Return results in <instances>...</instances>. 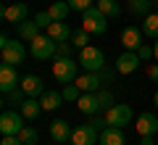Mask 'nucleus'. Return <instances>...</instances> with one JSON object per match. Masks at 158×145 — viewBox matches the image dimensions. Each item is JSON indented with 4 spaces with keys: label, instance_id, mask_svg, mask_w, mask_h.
Returning a JSON list of instances; mask_svg holds the SVG:
<instances>
[{
    "label": "nucleus",
    "instance_id": "0eeeda50",
    "mask_svg": "<svg viewBox=\"0 0 158 145\" xmlns=\"http://www.w3.org/2000/svg\"><path fill=\"white\" fill-rule=\"evenodd\" d=\"M24 129V113L21 111H13V108H6L0 113V132L3 137L6 134H19Z\"/></svg>",
    "mask_w": 158,
    "mask_h": 145
},
{
    "label": "nucleus",
    "instance_id": "2f4dec72",
    "mask_svg": "<svg viewBox=\"0 0 158 145\" xmlns=\"http://www.w3.org/2000/svg\"><path fill=\"white\" fill-rule=\"evenodd\" d=\"M34 21H37V27H40V29H48V27L53 24V16H50L48 11H40L37 16H34Z\"/></svg>",
    "mask_w": 158,
    "mask_h": 145
},
{
    "label": "nucleus",
    "instance_id": "2eb2a0df",
    "mask_svg": "<svg viewBox=\"0 0 158 145\" xmlns=\"http://www.w3.org/2000/svg\"><path fill=\"white\" fill-rule=\"evenodd\" d=\"M100 82H103V79H100L98 71H87V74H82L74 84H77L82 92H98V90H100Z\"/></svg>",
    "mask_w": 158,
    "mask_h": 145
},
{
    "label": "nucleus",
    "instance_id": "f257e3e1",
    "mask_svg": "<svg viewBox=\"0 0 158 145\" xmlns=\"http://www.w3.org/2000/svg\"><path fill=\"white\" fill-rule=\"evenodd\" d=\"M0 56H3V63L19 66V63H24V58H27V48H24V42H19V40L3 37L0 40Z\"/></svg>",
    "mask_w": 158,
    "mask_h": 145
},
{
    "label": "nucleus",
    "instance_id": "9b49d317",
    "mask_svg": "<svg viewBox=\"0 0 158 145\" xmlns=\"http://www.w3.org/2000/svg\"><path fill=\"white\" fill-rule=\"evenodd\" d=\"M27 16H29L27 3H13V6L3 8V19H6V24H21V21H27Z\"/></svg>",
    "mask_w": 158,
    "mask_h": 145
},
{
    "label": "nucleus",
    "instance_id": "ea45409f",
    "mask_svg": "<svg viewBox=\"0 0 158 145\" xmlns=\"http://www.w3.org/2000/svg\"><path fill=\"white\" fill-rule=\"evenodd\" d=\"M140 145H153V137H150V134H145V137H140Z\"/></svg>",
    "mask_w": 158,
    "mask_h": 145
},
{
    "label": "nucleus",
    "instance_id": "cd10ccee",
    "mask_svg": "<svg viewBox=\"0 0 158 145\" xmlns=\"http://www.w3.org/2000/svg\"><path fill=\"white\" fill-rule=\"evenodd\" d=\"M19 137H21L24 145H37V143H40V132H37V127H24L21 132H19Z\"/></svg>",
    "mask_w": 158,
    "mask_h": 145
},
{
    "label": "nucleus",
    "instance_id": "f3484780",
    "mask_svg": "<svg viewBox=\"0 0 158 145\" xmlns=\"http://www.w3.org/2000/svg\"><path fill=\"white\" fill-rule=\"evenodd\" d=\"M127 137H124V129L118 127H103L100 132V145H124Z\"/></svg>",
    "mask_w": 158,
    "mask_h": 145
},
{
    "label": "nucleus",
    "instance_id": "f704fd0d",
    "mask_svg": "<svg viewBox=\"0 0 158 145\" xmlns=\"http://www.w3.org/2000/svg\"><path fill=\"white\" fill-rule=\"evenodd\" d=\"M137 56H140L142 61H148V58H156V53H153V48H150V45H145V42H142L140 48H137Z\"/></svg>",
    "mask_w": 158,
    "mask_h": 145
},
{
    "label": "nucleus",
    "instance_id": "393cba45",
    "mask_svg": "<svg viewBox=\"0 0 158 145\" xmlns=\"http://www.w3.org/2000/svg\"><path fill=\"white\" fill-rule=\"evenodd\" d=\"M95 6L100 8L108 19H118V16H121V8H118L116 0H95Z\"/></svg>",
    "mask_w": 158,
    "mask_h": 145
},
{
    "label": "nucleus",
    "instance_id": "e433bc0d",
    "mask_svg": "<svg viewBox=\"0 0 158 145\" xmlns=\"http://www.w3.org/2000/svg\"><path fill=\"white\" fill-rule=\"evenodd\" d=\"M90 124H92V127H108V122H106V113H103V116H95Z\"/></svg>",
    "mask_w": 158,
    "mask_h": 145
},
{
    "label": "nucleus",
    "instance_id": "dca6fc26",
    "mask_svg": "<svg viewBox=\"0 0 158 145\" xmlns=\"http://www.w3.org/2000/svg\"><path fill=\"white\" fill-rule=\"evenodd\" d=\"M121 45H124L127 50H135V53H137V48L142 45V29L127 27L124 32H121Z\"/></svg>",
    "mask_w": 158,
    "mask_h": 145
},
{
    "label": "nucleus",
    "instance_id": "4468645a",
    "mask_svg": "<svg viewBox=\"0 0 158 145\" xmlns=\"http://www.w3.org/2000/svg\"><path fill=\"white\" fill-rule=\"evenodd\" d=\"M21 90L29 98H37V95L45 92V82H42L37 74H27V77H21Z\"/></svg>",
    "mask_w": 158,
    "mask_h": 145
},
{
    "label": "nucleus",
    "instance_id": "f8f14e48",
    "mask_svg": "<svg viewBox=\"0 0 158 145\" xmlns=\"http://www.w3.org/2000/svg\"><path fill=\"white\" fill-rule=\"evenodd\" d=\"M135 129H137L140 137H145V134H150V137H153V134L158 132V116H156V113H140Z\"/></svg>",
    "mask_w": 158,
    "mask_h": 145
},
{
    "label": "nucleus",
    "instance_id": "412c9836",
    "mask_svg": "<svg viewBox=\"0 0 158 145\" xmlns=\"http://www.w3.org/2000/svg\"><path fill=\"white\" fill-rule=\"evenodd\" d=\"M19 111L24 113V119H32V122H34V119H40V113L45 111V108H42V103H40L37 98H27V100H24V106L19 108Z\"/></svg>",
    "mask_w": 158,
    "mask_h": 145
},
{
    "label": "nucleus",
    "instance_id": "a19ab883",
    "mask_svg": "<svg viewBox=\"0 0 158 145\" xmlns=\"http://www.w3.org/2000/svg\"><path fill=\"white\" fill-rule=\"evenodd\" d=\"M153 53H156V61H158V40H156V45H153Z\"/></svg>",
    "mask_w": 158,
    "mask_h": 145
},
{
    "label": "nucleus",
    "instance_id": "4c0bfd02",
    "mask_svg": "<svg viewBox=\"0 0 158 145\" xmlns=\"http://www.w3.org/2000/svg\"><path fill=\"white\" fill-rule=\"evenodd\" d=\"M98 74H100V79H103V82H111V79H113V71H111V69H100Z\"/></svg>",
    "mask_w": 158,
    "mask_h": 145
},
{
    "label": "nucleus",
    "instance_id": "6ab92c4d",
    "mask_svg": "<svg viewBox=\"0 0 158 145\" xmlns=\"http://www.w3.org/2000/svg\"><path fill=\"white\" fill-rule=\"evenodd\" d=\"M48 34H50L56 42H66V40H71V29H69V24L66 21H53L50 27H48Z\"/></svg>",
    "mask_w": 158,
    "mask_h": 145
},
{
    "label": "nucleus",
    "instance_id": "5701e85b",
    "mask_svg": "<svg viewBox=\"0 0 158 145\" xmlns=\"http://www.w3.org/2000/svg\"><path fill=\"white\" fill-rule=\"evenodd\" d=\"M37 34H40L37 21H21V24H19V37H21L24 42H32Z\"/></svg>",
    "mask_w": 158,
    "mask_h": 145
},
{
    "label": "nucleus",
    "instance_id": "6e6552de",
    "mask_svg": "<svg viewBox=\"0 0 158 145\" xmlns=\"http://www.w3.org/2000/svg\"><path fill=\"white\" fill-rule=\"evenodd\" d=\"M98 140H100L98 127H92L90 122L74 127V132H71V145H98Z\"/></svg>",
    "mask_w": 158,
    "mask_h": 145
},
{
    "label": "nucleus",
    "instance_id": "c85d7f7f",
    "mask_svg": "<svg viewBox=\"0 0 158 145\" xmlns=\"http://www.w3.org/2000/svg\"><path fill=\"white\" fill-rule=\"evenodd\" d=\"M71 45L77 48V50L87 48V45H90V32H87V29H77V32L71 34Z\"/></svg>",
    "mask_w": 158,
    "mask_h": 145
},
{
    "label": "nucleus",
    "instance_id": "c756f323",
    "mask_svg": "<svg viewBox=\"0 0 158 145\" xmlns=\"http://www.w3.org/2000/svg\"><path fill=\"white\" fill-rule=\"evenodd\" d=\"M66 3H69V8H71V11H77V13H85L87 8L95 6L92 0H66Z\"/></svg>",
    "mask_w": 158,
    "mask_h": 145
},
{
    "label": "nucleus",
    "instance_id": "1a4fd4ad",
    "mask_svg": "<svg viewBox=\"0 0 158 145\" xmlns=\"http://www.w3.org/2000/svg\"><path fill=\"white\" fill-rule=\"evenodd\" d=\"M16 69L19 66H8V63L0 66V90H3V95L16 90V87H21V77H19Z\"/></svg>",
    "mask_w": 158,
    "mask_h": 145
},
{
    "label": "nucleus",
    "instance_id": "58836bf2",
    "mask_svg": "<svg viewBox=\"0 0 158 145\" xmlns=\"http://www.w3.org/2000/svg\"><path fill=\"white\" fill-rule=\"evenodd\" d=\"M148 77H150L153 82H158V63H153V66L148 69Z\"/></svg>",
    "mask_w": 158,
    "mask_h": 145
},
{
    "label": "nucleus",
    "instance_id": "20e7f679",
    "mask_svg": "<svg viewBox=\"0 0 158 145\" xmlns=\"http://www.w3.org/2000/svg\"><path fill=\"white\" fill-rule=\"evenodd\" d=\"M79 66L87 71H100V69H106V53L95 45H87L79 50Z\"/></svg>",
    "mask_w": 158,
    "mask_h": 145
},
{
    "label": "nucleus",
    "instance_id": "c9c22d12",
    "mask_svg": "<svg viewBox=\"0 0 158 145\" xmlns=\"http://www.w3.org/2000/svg\"><path fill=\"white\" fill-rule=\"evenodd\" d=\"M0 145H24V143H21L19 134H6V137L0 140Z\"/></svg>",
    "mask_w": 158,
    "mask_h": 145
},
{
    "label": "nucleus",
    "instance_id": "37998d69",
    "mask_svg": "<svg viewBox=\"0 0 158 145\" xmlns=\"http://www.w3.org/2000/svg\"><path fill=\"white\" fill-rule=\"evenodd\" d=\"M153 6H156V8H158V0H153Z\"/></svg>",
    "mask_w": 158,
    "mask_h": 145
},
{
    "label": "nucleus",
    "instance_id": "bb28decb",
    "mask_svg": "<svg viewBox=\"0 0 158 145\" xmlns=\"http://www.w3.org/2000/svg\"><path fill=\"white\" fill-rule=\"evenodd\" d=\"M150 8H153V0H129V11L142 16V19L150 13Z\"/></svg>",
    "mask_w": 158,
    "mask_h": 145
},
{
    "label": "nucleus",
    "instance_id": "9d476101",
    "mask_svg": "<svg viewBox=\"0 0 158 145\" xmlns=\"http://www.w3.org/2000/svg\"><path fill=\"white\" fill-rule=\"evenodd\" d=\"M140 61H142V58L137 56L135 50H127V53H121V56L116 58V71L118 74H132V71H137Z\"/></svg>",
    "mask_w": 158,
    "mask_h": 145
},
{
    "label": "nucleus",
    "instance_id": "b1692460",
    "mask_svg": "<svg viewBox=\"0 0 158 145\" xmlns=\"http://www.w3.org/2000/svg\"><path fill=\"white\" fill-rule=\"evenodd\" d=\"M142 34L158 40V13H148V16L142 19Z\"/></svg>",
    "mask_w": 158,
    "mask_h": 145
},
{
    "label": "nucleus",
    "instance_id": "aec40b11",
    "mask_svg": "<svg viewBox=\"0 0 158 145\" xmlns=\"http://www.w3.org/2000/svg\"><path fill=\"white\" fill-rule=\"evenodd\" d=\"M40 103H42L45 111H56L63 103V92H58V90H45V92L40 95Z\"/></svg>",
    "mask_w": 158,
    "mask_h": 145
},
{
    "label": "nucleus",
    "instance_id": "39448f33",
    "mask_svg": "<svg viewBox=\"0 0 158 145\" xmlns=\"http://www.w3.org/2000/svg\"><path fill=\"white\" fill-rule=\"evenodd\" d=\"M106 13L100 11L98 6H92V8H87L85 13H82V29H87L90 34H103L108 29V21H106Z\"/></svg>",
    "mask_w": 158,
    "mask_h": 145
},
{
    "label": "nucleus",
    "instance_id": "473e14b6",
    "mask_svg": "<svg viewBox=\"0 0 158 145\" xmlns=\"http://www.w3.org/2000/svg\"><path fill=\"white\" fill-rule=\"evenodd\" d=\"M98 100H100V108H111L113 106V95L108 90H98Z\"/></svg>",
    "mask_w": 158,
    "mask_h": 145
},
{
    "label": "nucleus",
    "instance_id": "4be33fe9",
    "mask_svg": "<svg viewBox=\"0 0 158 145\" xmlns=\"http://www.w3.org/2000/svg\"><path fill=\"white\" fill-rule=\"evenodd\" d=\"M27 98H29V95L24 92L21 87H16V90H11V92H6V95H3V106H16V108H21Z\"/></svg>",
    "mask_w": 158,
    "mask_h": 145
},
{
    "label": "nucleus",
    "instance_id": "f03ea898",
    "mask_svg": "<svg viewBox=\"0 0 158 145\" xmlns=\"http://www.w3.org/2000/svg\"><path fill=\"white\" fill-rule=\"evenodd\" d=\"M77 71H79V66H77L74 58H61V56L53 58V77H56L61 84L77 82Z\"/></svg>",
    "mask_w": 158,
    "mask_h": 145
},
{
    "label": "nucleus",
    "instance_id": "423d86ee",
    "mask_svg": "<svg viewBox=\"0 0 158 145\" xmlns=\"http://www.w3.org/2000/svg\"><path fill=\"white\" fill-rule=\"evenodd\" d=\"M106 122H108V127L124 129L132 122V106H127V103H113L111 108H106Z\"/></svg>",
    "mask_w": 158,
    "mask_h": 145
},
{
    "label": "nucleus",
    "instance_id": "a878e982",
    "mask_svg": "<svg viewBox=\"0 0 158 145\" xmlns=\"http://www.w3.org/2000/svg\"><path fill=\"white\" fill-rule=\"evenodd\" d=\"M69 11H71V8H69V3H66V0H56V3H53V6L48 8V13L53 16V21H63V19L69 16Z\"/></svg>",
    "mask_w": 158,
    "mask_h": 145
},
{
    "label": "nucleus",
    "instance_id": "72a5a7b5",
    "mask_svg": "<svg viewBox=\"0 0 158 145\" xmlns=\"http://www.w3.org/2000/svg\"><path fill=\"white\" fill-rule=\"evenodd\" d=\"M71 53H74V45H71V42H58V53H56V56L71 58Z\"/></svg>",
    "mask_w": 158,
    "mask_h": 145
},
{
    "label": "nucleus",
    "instance_id": "79ce46f5",
    "mask_svg": "<svg viewBox=\"0 0 158 145\" xmlns=\"http://www.w3.org/2000/svg\"><path fill=\"white\" fill-rule=\"evenodd\" d=\"M153 103H156V106H158V90H156V95H153Z\"/></svg>",
    "mask_w": 158,
    "mask_h": 145
},
{
    "label": "nucleus",
    "instance_id": "7ed1b4c3",
    "mask_svg": "<svg viewBox=\"0 0 158 145\" xmlns=\"http://www.w3.org/2000/svg\"><path fill=\"white\" fill-rule=\"evenodd\" d=\"M29 53L40 61H45V58H56L58 53V42L50 37V34H37V37L29 42Z\"/></svg>",
    "mask_w": 158,
    "mask_h": 145
},
{
    "label": "nucleus",
    "instance_id": "7c9ffc66",
    "mask_svg": "<svg viewBox=\"0 0 158 145\" xmlns=\"http://www.w3.org/2000/svg\"><path fill=\"white\" fill-rule=\"evenodd\" d=\"M63 100H71V103H77V100H79V87H77L74 82L63 87Z\"/></svg>",
    "mask_w": 158,
    "mask_h": 145
},
{
    "label": "nucleus",
    "instance_id": "a211bd4d",
    "mask_svg": "<svg viewBox=\"0 0 158 145\" xmlns=\"http://www.w3.org/2000/svg\"><path fill=\"white\" fill-rule=\"evenodd\" d=\"M71 132H74V129L69 127V122H63V119H58V122L50 124V137L56 140L58 145L66 143V140H71Z\"/></svg>",
    "mask_w": 158,
    "mask_h": 145
},
{
    "label": "nucleus",
    "instance_id": "ddd939ff",
    "mask_svg": "<svg viewBox=\"0 0 158 145\" xmlns=\"http://www.w3.org/2000/svg\"><path fill=\"white\" fill-rule=\"evenodd\" d=\"M77 108L82 113H87V116H95L98 111H100V100H98V92H82L77 100Z\"/></svg>",
    "mask_w": 158,
    "mask_h": 145
}]
</instances>
